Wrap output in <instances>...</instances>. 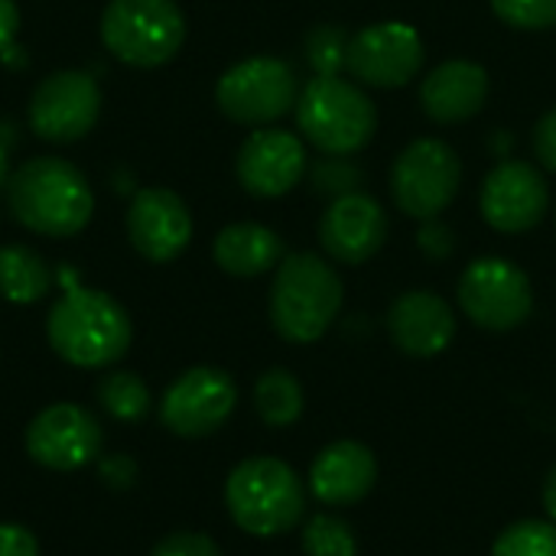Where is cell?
I'll return each mask as SVG.
<instances>
[{
  "label": "cell",
  "mask_w": 556,
  "mask_h": 556,
  "mask_svg": "<svg viewBox=\"0 0 556 556\" xmlns=\"http://www.w3.org/2000/svg\"><path fill=\"white\" fill-rule=\"evenodd\" d=\"M46 336L55 355L75 368H104L124 358L134 339L127 309L88 287H65L62 300L49 309Z\"/></svg>",
  "instance_id": "cell-2"
},
{
  "label": "cell",
  "mask_w": 556,
  "mask_h": 556,
  "mask_svg": "<svg viewBox=\"0 0 556 556\" xmlns=\"http://www.w3.org/2000/svg\"><path fill=\"white\" fill-rule=\"evenodd\" d=\"M94 394L114 420L137 424L150 414V388L134 371H114V375L101 378Z\"/></svg>",
  "instance_id": "cell-24"
},
{
  "label": "cell",
  "mask_w": 556,
  "mask_h": 556,
  "mask_svg": "<svg viewBox=\"0 0 556 556\" xmlns=\"http://www.w3.org/2000/svg\"><path fill=\"white\" fill-rule=\"evenodd\" d=\"M215 101L225 117L248 127H267L290 114L300 101L296 72L274 55H254L231 65L218 85Z\"/></svg>",
  "instance_id": "cell-7"
},
{
  "label": "cell",
  "mask_w": 556,
  "mask_h": 556,
  "mask_svg": "<svg viewBox=\"0 0 556 556\" xmlns=\"http://www.w3.org/2000/svg\"><path fill=\"white\" fill-rule=\"evenodd\" d=\"M502 23L515 29H551L556 26V0H492Z\"/></svg>",
  "instance_id": "cell-29"
},
{
  "label": "cell",
  "mask_w": 556,
  "mask_h": 556,
  "mask_svg": "<svg viewBox=\"0 0 556 556\" xmlns=\"http://www.w3.org/2000/svg\"><path fill=\"white\" fill-rule=\"evenodd\" d=\"M427 49L410 23L384 20L358 29L349 42V72L371 88H401L424 68Z\"/></svg>",
  "instance_id": "cell-12"
},
{
  "label": "cell",
  "mask_w": 556,
  "mask_h": 556,
  "mask_svg": "<svg viewBox=\"0 0 556 556\" xmlns=\"http://www.w3.org/2000/svg\"><path fill=\"white\" fill-rule=\"evenodd\" d=\"M10 182V156H7V143L0 140V189H7Z\"/></svg>",
  "instance_id": "cell-37"
},
{
  "label": "cell",
  "mask_w": 556,
  "mask_h": 556,
  "mask_svg": "<svg viewBox=\"0 0 556 556\" xmlns=\"http://www.w3.org/2000/svg\"><path fill=\"white\" fill-rule=\"evenodd\" d=\"M225 505L235 525L254 538H277L296 528L306 508L300 476L274 456H251L225 482Z\"/></svg>",
  "instance_id": "cell-4"
},
{
  "label": "cell",
  "mask_w": 556,
  "mask_h": 556,
  "mask_svg": "<svg viewBox=\"0 0 556 556\" xmlns=\"http://www.w3.org/2000/svg\"><path fill=\"white\" fill-rule=\"evenodd\" d=\"M10 215L33 235L75 238L94 215L88 176L62 156H33L7 182Z\"/></svg>",
  "instance_id": "cell-1"
},
{
  "label": "cell",
  "mask_w": 556,
  "mask_h": 556,
  "mask_svg": "<svg viewBox=\"0 0 556 556\" xmlns=\"http://www.w3.org/2000/svg\"><path fill=\"white\" fill-rule=\"evenodd\" d=\"M388 241V215L378 199L365 192H349L332 199L319 218V244L332 261L365 264Z\"/></svg>",
  "instance_id": "cell-17"
},
{
  "label": "cell",
  "mask_w": 556,
  "mask_h": 556,
  "mask_svg": "<svg viewBox=\"0 0 556 556\" xmlns=\"http://www.w3.org/2000/svg\"><path fill=\"white\" fill-rule=\"evenodd\" d=\"M127 238L153 264L176 261L192 241V215L169 189H140L127 208Z\"/></svg>",
  "instance_id": "cell-16"
},
{
  "label": "cell",
  "mask_w": 556,
  "mask_h": 556,
  "mask_svg": "<svg viewBox=\"0 0 556 556\" xmlns=\"http://www.w3.org/2000/svg\"><path fill=\"white\" fill-rule=\"evenodd\" d=\"M417 248L430 257V261H446L456 251V235L450 225H443L440 218H427L417 231Z\"/></svg>",
  "instance_id": "cell-31"
},
{
  "label": "cell",
  "mask_w": 556,
  "mask_h": 556,
  "mask_svg": "<svg viewBox=\"0 0 556 556\" xmlns=\"http://www.w3.org/2000/svg\"><path fill=\"white\" fill-rule=\"evenodd\" d=\"M459 306L476 326L508 332L531 316L534 290L518 264L505 257H479L459 277Z\"/></svg>",
  "instance_id": "cell-9"
},
{
  "label": "cell",
  "mask_w": 556,
  "mask_h": 556,
  "mask_svg": "<svg viewBox=\"0 0 556 556\" xmlns=\"http://www.w3.org/2000/svg\"><path fill=\"white\" fill-rule=\"evenodd\" d=\"M531 143H534V156L541 160V166H547L551 173H556V108L538 121Z\"/></svg>",
  "instance_id": "cell-32"
},
{
  "label": "cell",
  "mask_w": 556,
  "mask_h": 556,
  "mask_svg": "<svg viewBox=\"0 0 556 556\" xmlns=\"http://www.w3.org/2000/svg\"><path fill=\"white\" fill-rule=\"evenodd\" d=\"M293 111L303 137L329 156H352L365 150L378 130L371 98L342 75H316L300 91Z\"/></svg>",
  "instance_id": "cell-5"
},
{
  "label": "cell",
  "mask_w": 556,
  "mask_h": 556,
  "mask_svg": "<svg viewBox=\"0 0 556 556\" xmlns=\"http://www.w3.org/2000/svg\"><path fill=\"white\" fill-rule=\"evenodd\" d=\"M104 49L134 68L176 59L186 42V16L173 0H111L101 13Z\"/></svg>",
  "instance_id": "cell-6"
},
{
  "label": "cell",
  "mask_w": 556,
  "mask_h": 556,
  "mask_svg": "<svg viewBox=\"0 0 556 556\" xmlns=\"http://www.w3.org/2000/svg\"><path fill=\"white\" fill-rule=\"evenodd\" d=\"M98 472H101V479L111 489H130L134 479H137V466H134L130 456H108V459H101V469Z\"/></svg>",
  "instance_id": "cell-34"
},
{
  "label": "cell",
  "mask_w": 556,
  "mask_h": 556,
  "mask_svg": "<svg viewBox=\"0 0 556 556\" xmlns=\"http://www.w3.org/2000/svg\"><path fill=\"white\" fill-rule=\"evenodd\" d=\"M20 33V7L16 0H0V52H7L16 42Z\"/></svg>",
  "instance_id": "cell-35"
},
{
  "label": "cell",
  "mask_w": 556,
  "mask_h": 556,
  "mask_svg": "<svg viewBox=\"0 0 556 556\" xmlns=\"http://www.w3.org/2000/svg\"><path fill=\"white\" fill-rule=\"evenodd\" d=\"M544 508H547L551 521L556 525V466L551 469V476H547V485H544Z\"/></svg>",
  "instance_id": "cell-36"
},
{
  "label": "cell",
  "mask_w": 556,
  "mask_h": 556,
  "mask_svg": "<svg viewBox=\"0 0 556 556\" xmlns=\"http://www.w3.org/2000/svg\"><path fill=\"white\" fill-rule=\"evenodd\" d=\"M463 182V163L446 140L420 137L414 140L391 169V195L397 208L410 218H440Z\"/></svg>",
  "instance_id": "cell-8"
},
{
  "label": "cell",
  "mask_w": 556,
  "mask_h": 556,
  "mask_svg": "<svg viewBox=\"0 0 556 556\" xmlns=\"http://www.w3.org/2000/svg\"><path fill=\"white\" fill-rule=\"evenodd\" d=\"M101 427L78 404H52L36 414L26 430V453L55 472H72L88 466L101 453Z\"/></svg>",
  "instance_id": "cell-14"
},
{
  "label": "cell",
  "mask_w": 556,
  "mask_h": 556,
  "mask_svg": "<svg viewBox=\"0 0 556 556\" xmlns=\"http://www.w3.org/2000/svg\"><path fill=\"white\" fill-rule=\"evenodd\" d=\"M489 101V72L469 59H450L420 81V108L437 124H463Z\"/></svg>",
  "instance_id": "cell-19"
},
{
  "label": "cell",
  "mask_w": 556,
  "mask_h": 556,
  "mask_svg": "<svg viewBox=\"0 0 556 556\" xmlns=\"http://www.w3.org/2000/svg\"><path fill=\"white\" fill-rule=\"evenodd\" d=\"M235 173H238V182L244 186V192H251L257 199L287 195L306 173V147L290 130L261 127L241 143Z\"/></svg>",
  "instance_id": "cell-15"
},
{
  "label": "cell",
  "mask_w": 556,
  "mask_h": 556,
  "mask_svg": "<svg viewBox=\"0 0 556 556\" xmlns=\"http://www.w3.org/2000/svg\"><path fill=\"white\" fill-rule=\"evenodd\" d=\"M303 551L306 556H355L358 541L349 521L336 515H316L303 531Z\"/></svg>",
  "instance_id": "cell-27"
},
{
  "label": "cell",
  "mask_w": 556,
  "mask_h": 556,
  "mask_svg": "<svg viewBox=\"0 0 556 556\" xmlns=\"http://www.w3.org/2000/svg\"><path fill=\"white\" fill-rule=\"evenodd\" d=\"M339 309L342 280L329 261L313 251H300L277 264L270 287V323L280 339L309 345L326 336Z\"/></svg>",
  "instance_id": "cell-3"
},
{
  "label": "cell",
  "mask_w": 556,
  "mask_h": 556,
  "mask_svg": "<svg viewBox=\"0 0 556 556\" xmlns=\"http://www.w3.org/2000/svg\"><path fill=\"white\" fill-rule=\"evenodd\" d=\"M52 287V270L39 251L26 244L0 248V296L16 306L39 303Z\"/></svg>",
  "instance_id": "cell-22"
},
{
  "label": "cell",
  "mask_w": 556,
  "mask_h": 556,
  "mask_svg": "<svg viewBox=\"0 0 556 556\" xmlns=\"http://www.w3.org/2000/svg\"><path fill=\"white\" fill-rule=\"evenodd\" d=\"M101 114V88L88 72L62 68L42 78L29 98L26 121L39 140L75 143L81 140Z\"/></svg>",
  "instance_id": "cell-10"
},
{
  "label": "cell",
  "mask_w": 556,
  "mask_h": 556,
  "mask_svg": "<svg viewBox=\"0 0 556 556\" xmlns=\"http://www.w3.org/2000/svg\"><path fill=\"white\" fill-rule=\"evenodd\" d=\"M388 332L404 355L433 358L450 349V342L456 336V316L443 296H437L430 290H410L391 303Z\"/></svg>",
  "instance_id": "cell-18"
},
{
  "label": "cell",
  "mask_w": 556,
  "mask_h": 556,
  "mask_svg": "<svg viewBox=\"0 0 556 556\" xmlns=\"http://www.w3.org/2000/svg\"><path fill=\"white\" fill-rule=\"evenodd\" d=\"M309 182H313V192L316 195H326V199H342L349 192H362V182H365V173L355 160L349 156H323L309 166Z\"/></svg>",
  "instance_id": "cell-28"
},
{
  "label": "cell",
  "mask_w": 556,
  "mask_h": 556,
  "mask_svg": "<svg viewBox=\"0 0 556 556\" xmlns=\"http://www.w3.org/2000/svg\"><path fill=\"white\" fill-rule=\"evenodd\" d=\"M482 218L502 235H525L538 228L551 208V189L538 166L525 160H502L482 182Z\"/></svg>",
  "instance_id": "cell-13"
},
{
  "label": "cell",
  "mask_w": 556,
  "mask_h": 556,
  "mask_svg": "<svg viewBox=\"0 0 556 556\" xmlns=\"http://www.w3.org/2000/svg\"><path fill=\"white\" fill-rule=\"evenodd\" d=\"M150 556H222L218 544L205 534H195V531H179V534H169L163 538L153 554Z\"/></svg>",
  "instance_id": "cell-30"
},
{
  "label": "cell",
  "mask_w": 556,
  "mask_h": 556,
  "mask_svg": "<svg viewBox=\"0 0 556 556\" xmlns=\"http://www.w3.org/2000/svg\"><path fill=\"white\" fill-rule=\"evenodd\" d=\"M378 482V463L375 453L365 443L339 440L326 446L313 469H309V489L323 505H355L362 502Z\"/></svg>",
  "instance_id": "cell-20"
},
{
  "label": "cell",
  "mask_w": 556,
  "mask_h": 556,
  "mask_svg": "<svg viewBox=\"0 0 556 556\" xmlns=\"http://www.w3.org/2000/svg\"><path fill=\"white\" fill-rule=\"evenodd\" d=\"M215 264L231 277H261L283 261V241L274 228L257 222H238L215 235Z\"/></svg>",
  "instance_id": "cell-21"
},
{
  "label": "cell",
  "mask_w": 556,
  "mask_h": 556,
  "mask_svg": "<svg viewBox=\"0 0 556 556\" xmlns=\"http://www.w3.org/2000/svg\"><path fill=\"white\" fill-rule=\"evenodd\" d=\"M254 407L267 427H290L303 417V388L290 371L270 368L254 384Z\"/></svg>",
  "instance_id": "cell-23"
},
{
  "label": "cell",
  "mask_w": 556,
  "mask_h": 556,
  "mask_svg": "<svg viewBox=\"0 0 556 556\" xmlns=\"http://www.w3.org/2000/svg\"><path fill=\"white\" fill-rule=\"evenodd\" d=\"M235 404H238V388L231 375L199 365L179 375L166 388L160 401V420L169 433L199 440L222 430L225 420L235 414Z\"/></svg>",
  "instance_id": "cell-11"
},
{
  "label": "cell",
  "mask_w": 556,
  "mask_h": 556,
  "mask_svg": "<svg viewBox=\"0 0 556 556\" xmlns=\"http://www.w3.org/2000/svg\"><path fill=\"white\" fill-rule=\"evenodd\" d=\"M492 556H556V525L518 521L498 534Z\"/></svg>",
  "instance_id": "cell-26"
},
{
  "label": "cell",
  "mask_w": 556,
  "mask_h": 556,
  "mask_svg": "<svg viewBox=\"0 0 556 556\" xmlns=\"http://www.w3.org/2000/svg\"><path fill=\"white\" fill-rule=\"evenodd\" d=\"M349 29L339 23H319L306 33V62L316 75H342L349 68Z\"/></svg>",
  "instance_id": "cell-25"
},
{
  "label": "cell",
  "mask_w": 556,
  "mask_h": 556,
  "mask_svg": "<svg viewBox=\"0 0 556 556\" xmlns=\"http://www.w3.org/2000/svg\"><path fill=\"white\" fill-rule=\"evenodd\" d=\"M0 556H39V544L26 528L0 525Z\"/></svg>",
  "instance_id": "cell-33"
}]
</instances>
